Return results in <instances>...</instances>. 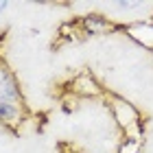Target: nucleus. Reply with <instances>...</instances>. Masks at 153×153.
Instances as JSON below:
<instances>
[{
    "instance_id": "nucleus-1",
    "label": "nucleus",
    "mask_w": 153,
    "mask_h": 153,
    "mask_svg": "<svg viewBox=\"0 0 153 153\" xmlns=\"http://www.w3.org/2000/svg\"><path fill=\"white\" fill-rule=\"evenodd\" d=\"M18 101V88H16V79L0 68V103H16Z\"/></svg>"
},
{
    "instance_id": "nucleus-2",
    "label": "nucleus",
    "mask_w": 153,
    "mask_h": 153,
    "mask_svg": "<svg viewBox=\"0 0 153 153\" xmlns=\"http://www.w3.org/2000/svg\"><path fill=\"white\" fill-rule=\"evenodd\" d=\"M18 114L20 112L13 103H0V120L2 123H16Z\"/></svg>"
},
{
    "instance_id": "nucleus-3",
    "label": "nucleus",
    "mask_w": 153,
    "mask_h": 153,
    "mask_svg": "<svg viewBox=\"0 0 153 153\" xmlns=\"http://www.w3.org/2000/svg\"><path fill=\"white\" fill-rule=\"evenodd\" d=\"M85 26H88L92 33H99V31L109 29L107 20H103V18H99V16H90V18H85Z\"/></svg>"
},
{
    "instance_id": "nucleus-4",
    "label": "nucleus",
    "mask_w": 153,
    "mask_h": 153,
    "mask_svg": "<svg viewBox=\"0 0 153 153\" xmlns=\"http://www.w3.org/2000/svg\"><path fill=\"white\" fill-rule=\"evenodd\" d=\"M7 9V2H0V16H2V11Z\"/></svg>"
}]
</instances>
